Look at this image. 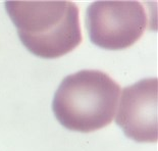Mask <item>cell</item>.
<instances>
[{
  "mask_svg": "<svg viewBox=\"0 0 158 151\" xmlns=\"http://www.w3.org/2000/svg\"><path fill=\"white\" fill-rule=\"evenodd\" d=\"M23 46L41 58H58L82 43L79 8L72 1L4 2Z\"/></svg>",
  "mask_w": 158,
  "mask_h": 151,
  "instance_id": "6da1fadb",
  "label": "cell"
},
{
  "mask_svg": "<svg viewBox=\"0 0 158 151\" xmlns=\"http://www.w3.org/2000/svg\"><path fill=\"white\" fill-rule=\"evenodd\" d=\"M147 12L139 1L93 2L86 12V27L93 44L107 50L131 47L144 34Z\"/></svg>",
  "mask_w": 158,
  "mask_h": 151,
  "instance_id": "3957f363",
  "label": "cell"
},
{
  "mask_svg": "<svg viewBox=\"0 0 158 151\" xmlns=\"http://www.w3.org/2000/svg\"><path fill=\"white\" fill-rule=\"evenodd\" d=\"M119 95V85L107 73L83 69L62 80L53 97L52 110L68 130L91 133L112 122Z\"/></svg>",
  "mask_w": 158,
  "mask_h": 151,
  "instance_id": "7a4b0ae2",
  "label": "cell"
},
{
  "mask_svg": "<svg viewBox=\"0 0 158 151\" xmlns=\"http://www.w3.org/2000/svg\"><path fill=\"white\" fill-rule=\"evenodd\" d=\"M157 100L156 78L141 80L123 88L115 123L127 138L139 143L157 142Z\"/></svg>",
  "mask_w": 158,
  "mask_h": 151,
  "instance_id": "277c9868",
  "label": "cell"
}]
</instances>
